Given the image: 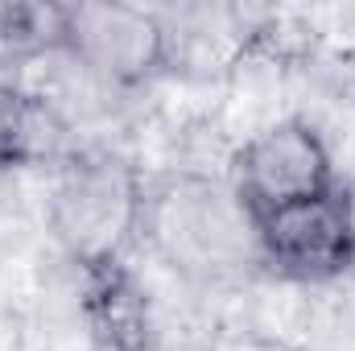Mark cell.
Listing matches in <instances>:
<instances>
[{"label":"cell","instance_id":"obj_1","mask_svg":"<svg viewBox=\"0 0 355 351\" xmlns=\"http://www.w3.org/2000/svg\"><path fill=\"white\" fill-rule=\"evenodd\" d=\"M141 232L186 277H232L261 261L257 223L232 182L178 174L145 194Z\"/></svg>","mask_w":355,"mask_h":351},{"label":"cell","instance_id":"obj_2","mask_svg":"<svg viewBox=\"0 0 355 351\" xmlns=\"http://www.w3.org/2000/svg\"><path fill=\"white\" fill-rule=\"evenodd\" d=\"M145 186L137 170L120 157L91 153L75 157L50 198V228L71 261L83 268L116 264L124 244L141 232Z\"/></svg>","mask_w":355,"mask_h":351},{"label":"cell","instance_id":"obj_3","mask_svg":"<svg viewBox=\"0 0 355 351\" xmlns=\"http://www.w3.org/2000/svg\"><path fill=\"white\" fill-rule=\"evenodd\" d=\"M232 186L257 219V215L293 207V203L322 198L339 182H335V166H331V149L318 137V128L289 116V120L265 124L236 149Z\"/></svg>","mask_w":355,"mask_h":351},{"label":"cell","instance_id":"obj_4","mask_svg":"<svg viewBox=\"0 0 355 351\" xmlns=\"http://www.w3.org/2000/svg\"><path fill=\"white\" fill-rule=\"evenodd\" d=\"M58 42L107 83H141L170 58V33L157 12L116 0L58 8Z\"/></svg>","mask_w":355,"mask_h":351},{"label":"cell","instance_id":"obj_5","mask_svg":"<svg viewBox=\"0 0 355 351\" xmlns=\"http://www.w3.org/2000/svg\"><path fill=\"white\" fill-rule=\"evenodd\" d=\"M252 223H257L261 261L281 277L331 281L352 273V223H347L343 186H335L322 198L257 215Z\"/></svg>","mask_w":355,"mask_h":351},{"label":"cell","instance_id":"obj_6","mask_svg":"<svg viewBox=\"0 0 355 351\" xmlns=\"http://www.w3.org/2000/svg\"><path fill=\"white\" fill-rule=\"evenodd\" d=\"M87 310L95 331L116 351H141L149 343V306L137 281L120 268V261L87 268Z\"/></svg>","mask_w":355,"mask_h":351},{"label":"cell","instance_id":"obj_7","mask_svg":"<svg viewBox=\"0 0 355 351\" xmlns=\"http://www.w3.org/2000/svg\"><path fill=\"white\" fill-rule=\"evenodd\" d=\"M343 194H347V223H352V273H355V182H352V186H343Z\"/></svg>","mask_w":355,"mask_h":351}]
</instances>
